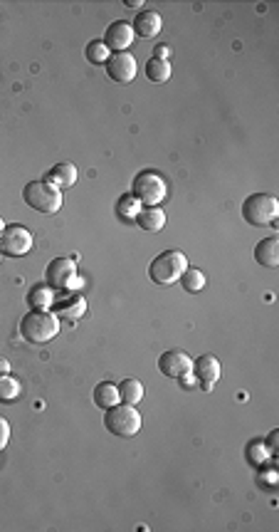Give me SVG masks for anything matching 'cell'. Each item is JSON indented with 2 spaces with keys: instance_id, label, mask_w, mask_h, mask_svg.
I'll use <instances>...</instances> for the list:
<instances>
[{
  "instance_id": "cell-1",
  "label": "cell",
  "mask_w": 279,
  "mask_h": 532,
  "mask_svg": "<svg viewBox=\"0 0 279 532\" xmlns=\"http://www.w3.org/2000/svg\"><path fill=\"white\" fill-rule=\"evenodd\" d=\"M188 268H191V265H188L186 253H181V250H176V248H168L153 258L151 268H148V278H151V283L158 285V288H171V285H176L178 280H181V275L186 273Z\"/></svg>"
},
{
  "instance_id": "cell-2",
  "label": "cell",
  "mask_w": 279,
  "mask_h": 532,
  "mask_svg": "<svg viewBox=\"0 0 279 532\" xmlns=\"http://www.w3.org/2000/svg\"><path fill=\"white\" fill-rule=\"evenodd\" d=\"M59 332V317L49 310H30L20 319V334L30 344H44Z\"/></svg>"
},
{
  "instance_id": "cell-3",
  "label": "cell",
  "mask_w": 279,
  "mask_h": 532,
  "mask_svg": "<svg viewBox=\"0 0 279 532\" xmlns=\"http://www.w3.org/2000/svg\"><path fill=\"white\" fill-rule=\"evenodd\" d=\"M23 200L28 203V208L37 210V213L52 215L62 208V191L57 186H52L49 181H30L23 188Z\"/></svg>"
},
{
  "instance_id": "cell-4",
  "label": "cell",
  "mask_w": 279,
  "mask_h": 532,
  "mask_svg": "<svg viewBox=\"0 0 279 532\" xmlns=\"http://www.w3.org/2000/svg\"><path fill=\"white\" fill-rule=\"evenodd\" d=\"M131 196L141 205L156 208V205H161L163 200H166L168 183H166V179H163L161 174H156V171H151V169H146V171H141V174H136V176H133Z\"/></svg>"
},
{
  "instance_id": "cell-5",
  "label": "cell",
  "mask_w": 279,
  "mask_h": 532,
  "mask_svg": "<svg viewBox=\"0 0 279 532\" xmlns=\"http://www.w3.org/2000/svg\"><path fill=\"white\" fill-rule=\"evenodd\" d=\"M104 426H107L109 434L121 436V438H131V436H136L138 431H141L143 419H141V414H138L136 406H129V404H121V401H119L117 406L107 409Z\"/></svg>"
},
{
  "instance_id": "cell-6",
  "label": "cell",
  "mask_w": 279,
  "mask_h": 532,
  "mask_svg": "<svg viewBox=\"0 0 279 532\" xmlns=\"http://www.w3.org/2000/svg\"><path fill=\"white\" fill-rule=\"evenodd\" d=\"M279 200L272 193H252L242 203V218L250 225H275Z\"/></svg>"
},
{
  "instance_id": "cell-7",
  "label": "cell",
  "mask_w": 279,
  "mask_h": 532,
  "mask_svg": "<svg viewBox=\"0 0 279 532\" xmlns=\"http://www.w3.org/2000/svg\"><path fill=\"white\" fill-rule=\"evenodd\" d=\"M44 283L54 290V293H77L79 290V280H77V263L74 258H54L52 263L44 270Z\"/></svg>"
},
{
  "instance_id": "cell-8",
  "label": "cell",
  "mask_w": 279,
  "mask_h": 532,
  "mask_svg": "<svg viewBox=\"0 0 279 532\" xmlns=\"http://www.w3.org/2000/svg\"><path fill=\"white\" fill-rule=\"evenodd\" d=\"M30 250H32V233L20 223L5 225L3 233H0V255L23 258Z\"/></svg>"
},
{
  "instance_id": "cell-9",
  "label": "cell",
  "mask_w": 279,
  "mask_h": 532,
  "mask_svg": "<svg viewBox=\"0 0 279 532\" xmlns=\"http://www.w3.org/2000/svg\"><path fill=\"white\" fill-rule=\"evenodd\" d=\"M104 69H107V74H109V79H112V82L129 84L133 77H136L138 64H136V57H133L131 52H114L112 57L107 60Z\"/></svg>"
},
{
  "instance_id": "cell-10",
  "label": "cell",
  "mask_w": 279,
  "mask_h": 532,
  "mask_svg": "<svg viewBox=\"0 0 279 532\" xmlns=\"http://www.w3.org/2000/svg\"><path fill=\"white\" fill-rule=\"evenodd\" d=\"M158 369H161V374L168 376V379H181V376L191 374L193 359H191V354L183 352V349H168V352H163L158 356Z\"/></svg>"
},
{
  "instance_id": "cell-11",
  "label": "cell",
  "mask_w": 279,
  "mask_h": 532,
  "mask_svg": "<svg viewBox=\"0 0 279 532\" xmlns=\"http://www.w3.org/2000/svg\"><path fill=\"white\" fill-rule=\"evenodd\" d=\"M191 374L196 376L198 386H201L203 391H210L213 386L220 381V359H218V356H213V354L198 356V359H193Z\"/></svg>"
},
{
  "instance_id": "cell-12",
  "label": "cell",
  "mask_w": 279,
  "mask_h": 532,
  "mask_svg": "<svg viewBox=\"0 0 279 532\" xmlns=\"http://www.w3.org/2000/svg\"><path fill=\"white\" fill-rule=\"evenodd\" d=\"M133 28L131 23H124V20H114L112 25L107 28V33H104V45L109 47V52H126L129 47H131L133 43Z\"/></svg>"
},
{
  "instance_id": "cell-13",
  "label": "cell",
  "mask_w": 279,
  "mask_h": 532,
  "mask_svg": "<svg viewBox=\"0 0 279 532\" xmlns=\"http://www.w3.org/2000/svg\"><path fill=\"white\" fill-rule=\"evenodd\" d=\"M131 28H133V35H138V38H156L163 28V18L158 10H141V13L133 18Z\"/></svg>"
},
{
  "instance_id": "cell-14",
  "label": "cell",
  "mask_w": 279,
  "mask_h": 532,
  "mask_svg": "<svg viewBox=\"0 0 279 532\" xmlns=\"http://www.w3.org/2000/svg\"><path fill=\"white\" fill-rule=\"evenodd\" d=\"M77 179H79L77 166H74V164H69V162H62V164H57V166L49 169L47 179H44V181H49V183L57 186L59 191H64V188H72V186L77 183Z\"/></svg>"
},
{
  "instance_id": "cell-15",
  "label": "cell",
  "mask_w": 279,
  "mask_h": 532,
  "mask_svg": "<svg viewBox=\"0 0 279 532\" xmlns=\"http://www.w3.org/2000/svg\"><path fill=\"white\" fill-rule=\"evenodd\" d=\"M255 260L262 268H277L279 265V238H265L255 245Z\"/></svg>"
},
{
  "instance_id": "cell-16",
  "label": "cell",
  "mask_w": 279,
  "mask_h": 532,
  "mask_svg": "<svg viewBox=\"0 0 279 532\" xmlns=\"http://www.w3.org/2000/svg\"><path fill=\"white\" fill-rule=\"evenodd\" d=\"M133 223L138 225L141 230H146V233H158V230L166 225V213H163V208H143L141 213L136 215V220Z\"/></svg>"
},
{
  "instance_id": "cell-17",
  "label": "cell",
  "mask_w": 279,
  "mask_h": 532,
  "mask_svg": "<svg viewBox=\"0 0 279 532\" xmlns=\"http://www.w3.org/2000/svg\"><path fill=\"white\" fill-rule=\"evenodd\" d=\"M94 404L99 406V409H112V406L119 404V386L112 384V381H102V384L94 386V394H92Z\"/></svg>"
},
{
  "instance_id": "cell-18",
  "label": "cell",
  "mask_w": 279,
  "mask_h": 532,
  "mask_svg": "<svg viewBox=\"0 0 279 532\" xmlns=\"http://www.w3.org/2000/svg\"><path fill=\"white\" fill-rule=\"evenodd\" d=\"M52 302H54V290L49 288L47 283H40V285H35V288L30 290L28 305L32 310H47V307H52Z\"/></svg>"
},
{
  "instance_id": "cell-19",
  "label": "cell",
  "mask_w": 279,
  "mask_h": 532,
  "mask_svg": "<svg viewBox=\"0 0 279 532\" xmlns=\"http://www.w3.org/2000/svg\"><path fill=\"white\" fill-rule=\"evenodd\" d=\"M119 386V401L121 404H129V406H136L141 404L143 399V384L138 379H124Z\"/></svg>"
},
{
  "instance_id": "cell-20",
  "label": "cell",
  "mask_w": 279,
  "mask_h": 532,
  "mask_svg": "<svg viewBox=\"0 0 279 532\" xmlns=\"http://www.w3.org/2000/svg\"><path fill=\"white\" fill-rule=\"evenodd\" d=\"M143 74H146V77L151 79L153 84L168 82V77H171V62H168V60L151 57L146 62V67H143Z\"/></svg>"
},
{
  "instance_id": "cell-21",
  "label": "cell",
  "mask_w": 279,
  "mask_h": 532,
  "mask_svg": "<svg viewBox=\"0 0 279 532\" xmlns=\"http://www.w3.org/2000/svg\"><path fill=\"white\" fill-rule=\"evenodd\" d=\"M178 283H181V288L186 290V293L196 295V293H201V290L206 288V275H203L198 268H188L186 273L181 275V280H178Z\"/></svg>"
},
{
  "instance_id": "cell-22",
  "label": "cell",
  "mask_w": 279,
  "mask_h": 532,
  "mask_svg": "<svg viewBox=\"0 0 279 532\" xmlns=\"http://www.w3.org/2000/svg\"><path fill=\"white\" fill-rule=\"evenodd\" d=\"M20 391H23V386H20V381L15 379V376H10V374L0 376V404L15 401L20 396Z\"/></svg>"
},
{
  "instance_id": "cell-23",
  "label": "cell",
  "mask_w": 279,
  "mask_h": 532,
  "mask_svg": "<svg viewBox=\"0 0 279 532\" xmlns=\"http://www.w3.org/2000/svg\"><path fill=\"white\" fill-rule=\"evenodd\" d=\"M84 55H87L89 62L97 64V67L107 64V60L112 57V52H109V47L104 45V40H92V43L87 45V50H84Z\"/></svg>"
},
{
  "instance_id": "cell-24",
  "label": "cell",
  "mask_w": 279,
  "mask_h": 532,
  "mask_svg": "<svg viewBox=\"0 0 279 532\" xmlns=\"http://www.w3.org/2000/svg\"><path fill=\"white\" fill-rule=\"evenodd\" d=\"M117 213H119V218H124V220H136V215L141 213V203H138L131 193L121 196V198L117 200Z\"/></svg>"
},
{
  "instance_id": "cell-25",
  "label": "cell",
  "mask_w": 279,
  "mask_h": 532,
  "mask_svg": "<svg viewBox=\"0 0 279 532\" xmlns=\"http://www.w3.org/2000/svg\"><path fill=\"white\" fill-rule=\"evenodd\" d=\"M84 307H87L84 300L79 298L77 293H72V295H64V307L59 305V307H54V310H57L59 315H64V317H79V315H84Z\"/></svg>"
},
{
  "instance_id": "cell-26",
  "label": "cell",
  "mask_w": 279,
  "mask_h": 532,
  "mask_svg": "<svg viewBox=\"0 0 279 532\" xmlns=\"http://www.w3.org/2000/svg\"><path fill=\"white\" fill-rule=\"evenodd\" d=\"M10 441V424L0 416V448H5Z\"/></svg>"
},
{
  "instance_id": "cell-27",
  "label": "cell",
  "mask_w": 279,
  "mask_h": 532,
  "mask_svg": "<svg viewBox=\"0 0 279 532\" xmlns=\"http://www.w3.org/2000/svg\"><path fill=\"white\" fill-rule=\"evenodd\" d=\"M153 57L168 60L171 57V47H168V45H156V47H153Z\"/></svg>"
},
{
  "instance_id": "cell-28",
  "label": "cell",
  "mask_w": 279,
  "mask_h": 532,
  "mask_svg": "<svg viewBox=\"0 0 279 532\" xmlns=\"http://www.w3.org/2000/svg\"><path fill=\"white\" fill-rule=\"evenodd\" d=\"M178 381H181V384H183V389H196V386H198V381H196V376H193V374L181 376V379H178Z\"/></svg>"
},
{
  "instance_id": "cell-29",
  "label": "cell",
  "mask_w": 279,
  "mask_h": 532,
  "mask_svg": "<svg viewBox=\"0 0 279 532\" xmlns=\"http://www.w3.org/2000/svg\"><path fill=\"white\" fill-rule=\"evenodd\" d=\"M277 436H279V431H272L270 438H267V451H270V453H275L277 451Z\"/></svg>"
},
{
  "instance_id": "cell-30",
  "label": "cell",
  "mask_w": 279,
  "mask_h": 532,
  "mask_svg": "<svg viewBox=\"0 0 279 532\" xmlns=\"http://www.w3.org/2000/svg\"><path fill=\"white\" fill-rule=\"evenodd\" d=\"M3 374H10V364H8V359H0V376Z\"/></svg>"
},
{
  "instance_id": "cell-31",
  "label": "cell",
  "mask_w": 279,
  "mask_h": 532,
  "mask_svg": "<svg viewBox=\"0 0 279 532\" xmlns=\"http://www.w3.org/2000/svg\"><path fill=\"white\" fill-rule=\"evenodd\" d=\"M129 8H141V0H126Z\"/></svg>"
},
{
  "instance_id": "cell-32",
  "label": "cell",
  "mask_w": 279,
  "mask_h": 532,
  "mask_svg": "<svg viewBox=\"0 0 279 532\" xmlns=\"http://www.w3.org/2000/svg\"><path fill=\"white\" fill-rule=\"evenodd\" d=\"M3 228H5V220H3V218H0V233H3Z\"/></svg>"
}]
</instances>
